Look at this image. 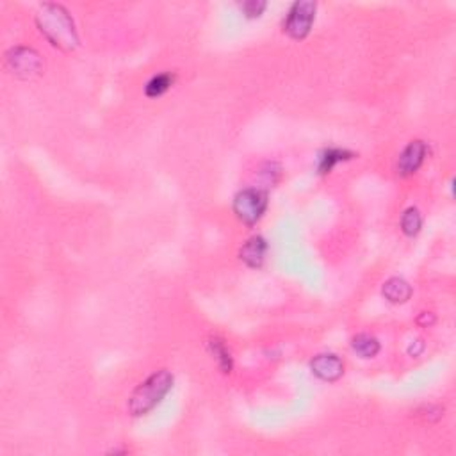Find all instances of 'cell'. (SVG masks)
<instances>
[{
  "label": "cell",
  "instance_id": "obj_15",
  "mask_svg": "<svg viewBox=\"0 0 456 456\" xmlns=\"http://www.w3.org/2000/svg\"><path fill=\"white\" fill-rule=\"evenodd\" d=\"M266 8H268V4L262 2V0H248V2H243V4H241V11L248 16V18H259V16L266 11Z\"/></svg>",
  "mask_w": 456,
  "mask_h": 456
},
{
  "label": "cell",
  "instance_id": "obj_2",
  "mask_svg": "<svg viewBox=\"0 0 456 456\" xmlns=\"http://www.w3.org/2000/svg\"><path fill=\"white\" fill-rule=\"evenodd\" d=\"M175 378L168 369H161L148 376L143 383L136 387L132 396L129 397L130 415L141 417L150 413L166 397V394L173 389Z\"/></svg>",
  "mask_w": 456,
  "mask_h": 456
},
{
  "label": "cell",
  "instance_id": "obj_3",
  "mask_svg": "<svg viewBox=\"0 0 456 456\" xmlns=\"http://www.w3.org/2000/svg\"><path fill=\"white\" fill-rule=\"evenodd\" d=\"M232 207L236 216L244 225L252 227V225L259 223L260 218L266 213V208H268V193L255 187L243 189L234 198Z\"/></svg>",
  "mask_w": 456,
  "mask_h": 456
},
{
  "label": "cell",
  "instance_id": "obj_6",
  "mask_svg": "<svg viewBox=\"0 0 456 456\" xmlns=\"http://www.w3.org/2000/svg\"><path fill=\"white\" fill-rule=\"evenodd\" d=\"M311 371L314 376L328 383H334L341 380L344 374V362L334 353H322L312 358Z\"/></svg>",
  "mask_w": 456,
  "mask_h": 456
},
{
  "label": "cell",
  "instance_id": "obj_9",
  "mask_svg": "<svg viewBox=\"0 0 456 456\" xmlns=\"http://www.w3.org/2000/svg\"><path fill=\"white\" fill-rule=\"evenodd\" d=\"M382 294L390 303H406L412 296V287H410V283L406 280L396 276V278H390L383 283Z\"/></svg>",
  "mask_w": 456,
  "mask_h": 456
},
{
  "label": "cell",
  "instance_id": "obj_12",
  "mask_svg": "<svg viewBox=\"0 0 456 456\" xmlns=\"http://www.w3.org/2000/svg\"><path fill=\"white\" fill-rule=\"evenodd\" d=\"M208 350H211L213 357L216 358L218 366H220V369L223 371V373H232V355H230V351H228V348L225 346V342L221 341L220 337H211V341H208Z\"/></svg>",
  "mask_w": 456,
  "mask_h": 456
},
{
  "label": "cell",
  "instance_id": "obj_7",
  "mask_svg": "<svg viewBox=\"0 0 456 456\" xmlns=\"http://www.w3.org/2000/svg\"><path fill=\"white\" fill-rule=\"evenodd\" d=\"M428 155V146L425 141H412L405 146L397 159V173L401 177H410L421 168Z\"/></svg>",
  "mask_w": 456,
  "mask_h": 456
},
{
  "label": "cell",
  "instance_id": "obj_4",
  "mask_svg": "<svg viewBox=\"0 0 456 456\" xmlns=\"http://www.w3.org/2000/svg\"><path fill=\"white\" fill-rule=\"evenodd\" d=\"M315 2L312 0H298L291 6L287 16L283 20V31L291 36L292 40H303L311 32L312 24L315 20Z\"/></svg>",
  "mask_w": 456,
  "mask_h": 456
},
{
  "label": "cell",
  "instance_id": "obj_8",
  "mask_svg": "<svg viewBox=\"0 0 456 456\" xmlns=\"http://www.w3.org/2000/svg\"><path fill=\"white\" fill-rule=\"evenodd\" d=\"M266 253H268V243L262 236L250 237L241 248L239 257L248 268L259 269L262 268L264 260H266Z\"/></svg>",
  "mask_w": 456,
  "mask_h": 456
},
{
  "label": "cell",
  "instance_id": "obj_10",
  "mask_svg": "<svg viewBox=\"0 0 456 456\" xmlns=\"http://www.w3.org/2000/svg\"><path fill=\"white\" fill-rule=\"evenodd\" d=\"M353 157H355L353 152H348V150H341V148L322 150L321 155H319L318 171L321 175L330 173L332 169H334L339 162L350 161V159H353Z\"/></svg>",
  "mask_w": 456,
  "mask_h": 456
},
{
  "label": "cell",
  "instance_id": "obj_1",
  "mask_svg": "<svg viewBox=\"0 0 456 456\" xmlns=\"http://www.w3.org/2000/svg\"><path fill=\"white\" fill-rule=\"evenodd\" d=\"M36 24L40 27L41 34L61 50L70 52L79 45V36L75 31L73 20L63 6L43 4L36 16Z\"/></svg>",
  "mask_w": 456,
  "mask_h": 456
},
{
  "label": "cell",
  "instance_id": "obj_14",
  "mask_svg": "<svg viewBox=\"0 0 456 456\" xmlns=\"http://www.w3.org/2000/svg\"><path fill=\"white\" fill-rule=\"evenodd\" d=\"M421 227H422L421 213H419L415 207L406 208L405 214L401 216V230H403V234H405V236H408V237H413V236H417V234L421 232Z\"/></svg>",
  "mask_w": 456,
  "mask_h": 456
},
{
  "label": "cell",
  "instance_id": "obj_5",
  "mask_svg": "<svg viewBox=\"0 0 456 456\" xmlns=\"http://www.w3.org/2000/svg\"><path fill=\"white\" fill-rule=\"evenodd\" d=\"M6 64L11 70L13 75L18 79H34L43 70V61L41 55L34 48L16 47L6 54Z\"/></svg>",
  "mask_w": 456,
  "mask_h": 456
},
{
  "label": "cell",
  "instance_id": "obj_16",
  "mask_svg": "<svg viewBox=\"0 0 456 456\" xmlns=\"http://www.w3.org/2000/svg\"><path fill=\"white\" fill-rule=\"evenodd\" d=\"M422 351H425V342H422L421 339H417V341L413 342V344H410V348H408L410 357H419Z\"/></svg>",
  "mask_w": 456,
  "mask_h": 456
},
{
  "label": "cell",
  "instance_id": "obj_11",
  "mask_svg": "<svg viewBox=\"0 0 456 456\" xmlns=\"http://www.w3.org/2000/svg\"><path fill=\"white\" fill-rule=\"evenodd\" d=\"M351 348L355 353L362 358H373L380 353V342L369 334H358L351 341Z\"/></svg>",
  "mask_w": 456,
  "mask_h": 456
},
{
  "label": "cell",
  "instance_id": "obj_17",
  "mask_svg": "<svg viewBox=\"0 0 456 456\" xmlns=\"http://www.w3.org/2000/svg\"><path fill=\"white\" fill-rule=\"evenodd\" d=\"M417 322L422 325V327H432L433 322H435V315H433L432 312H422V314L417 318Z\"/></svg>",
  "mask_w": 456,
  "mask_h": 456
},
{
  "label": "cell",
  "instance_id": "obj_13",
  "mask_svg": "<svg viewBox=\"0 0 456 456\" xmlns=\"http://www.w3.org/2000/svg\"><path fill=\"white\" fill-rule=\"evenodd\" d=\"M175 83V75L173 73H159L155 77L148 80L145 87V94L148 99H157V97H162L169 87L173 86Z\"/></svg>",
  "mask_w": 456,
  "mask_h": 456
}]
</instances>
